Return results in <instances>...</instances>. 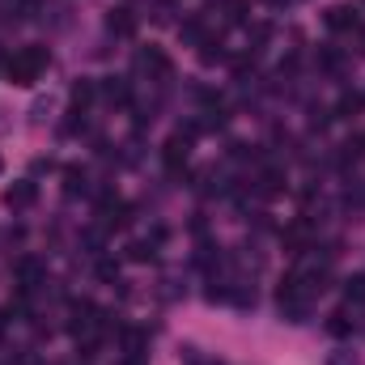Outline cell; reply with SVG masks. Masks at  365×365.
I'll use <instances>...</instances> for the list:
<instances>
[{
  "instance_id": "4fadbf2b",
  "label": "cell",
  "mask_w": 365,
  "mask_h": 365,
  "mask_svg": "<svg viewBox=\"0 0 365 365\" xmlns=\"http://www.w3.org/2000/svg\"><path fill=\"white\" fill-rule=\"evenodd\" d=\"M182 38H187V43H195V47H200V43H208V30H204V21H200V17L182 21Z\"/></svg>"
},
{
  "instance_id": "44dd1931",
  "label": "cell",
  "mask_w": 365,
  "mask_h": 365,
  "mask_svg": "<svg viewBox=\"0 0 365 365\" xmlns=\"http://www.w3.org/2000/svg\"><path fill=\"white\" fill-rule=\"evenodd\" d=\"M119 365H145V361H140V357H123Z\"/></svg>"
},
{
  "instance_id": "5bb4252c",
  "label": "cell",
  "mask_w": 365,
  "mask_h": 365,
  "mask_svg": "<svg viewBox=\"0 0 365 365\" xmlns=\"http://www.w3.org/2000/svg\"><path fill=\"white\" fill-rule=\"evenodd\" d=\"M64 195H86V170H64Z\"/></svg>"
},
{
  "instance_id": "30bf717a",
  "label": "cell",
  "mask_w": 365,
  "mask_h": 365,
  "mask_svg": "<svg viewBox=\"0 0 365 365\" xmlns=\"http://www.w3.org/2000/svg\"><path fill=\"white\" fill-rule=\"evenodd\" d=\"M280 191H284V175H280V170H264V175H259V195L272 200V195H280Z\"/></svg>"
},
{
  "instance_id": "9c48e42d",
  "label": "cell",
  "mask_w": 365,
  "mask_h": 365,
  "mask_svg": "<svg viewBox=\"0 0 365 365\" xmlns=\"http://www.w3.org/2000/svg\"><path fill=\"white\" fill-rule=\"evenodd\" d=\"M344 302H349V306H365V272L344 280Z\"/></svg>"
},
{
  "instance_id": "3957f363",
  "label": "cell",
  "mask_w": 365,
  "mask_h": 365,
  "mask_svg": "<svg viewBox=\"0 0 365 365\" xmlns=\"http://www.w3.org/2000/svg\"><path fill=\"white\" fill-rule=\"evenodd\" d=\"M136 68H140V73H149L153 81H166V77L175 73V64H170V56H166L162 47H153V43L136 51Z\"/></svg>"
},
{
  "instance_id": "d6986e66",
  "label": "cell",
  "mask_w": 365,
  "mask_h": 365,
  "mask_svg": "<svg viewBox=\"0 0 365 365\" xmlns=\"http://www.w3.org/2000/svg\"><path fill=\"white\" fill-rule=\"evenodd\" d=\"M98 276H102V280H119V264L102 259V264H98Z\"/></svg>"
},
{
  "instance_id": "ac0fdd59",
  "label": "cell",
  "mask_w": 365,
  "mask_h": 365,
  "mask_svg": "<svg viewBox=\"0 0 365 365\" xmlns=\"http://www.w3.org/2000/svg\"><path fill=\"white\" fill-rule=\"evenodd\" d=\"M327 365H361V357H357V353H331Z\"/></svg>"
},
{
  "instance_id": "52a82bcc",
  "label": "cell",
  "mask_w": 365,
  "mask_h": 365,
  "mask_svg": "<svg viewBox=\"0 0 365 365\" xmlns=\"http://www.w3.org/2000/svg\"><path fill=\"white\" fill-rule=\"evenodd\" d=\"M106 30H110V34H119V38H128V34H136V17H132L128 9H110Z\"/></svg>"
},
{
  "instance_id": "5b68a950",
  "label": "cell",
  "mask_w": 365,
  "mask_h": 365,
  "mask_svg": "<svg viewBox=\"0 0 365 365\" xmlns=\"http://www.w3.org/2000/svg\"><path fill=\"white\" fill-rule=\"evenodd\" d=\"M34 195H38V187H34L30 179L4 187V204H9V208H26V204H34Z\"/></svg>"
},
{
  "instance_id": "277c9868",
  "label": "cell",
  "mask_w": 365,
  "mask_h": 365,
  "mask_svg": "<svg viewBox=\"0 0 365 365\" xmlns=\"http://www.w3.org/2000/svg\"><path fill=\"white\" fill-rule=\"evenodd\" d=\"M13 276H17V284L30 293V289H38V284H43V276H47V264H43V259H34V255H21V259L13 264Z\"/></svg>"
},
{
  "instance_id": "8fae6325",
  "label": "cell",
  "mask_w": 365,
  "mask_h": 365,
  "mask_svg": "<svg viewBox=\"0 0 365 365\" xmlns=\"http://www.w3.org/2000/svg\"><path fill=\"white\" fill-rule=\"evenodd\" d=\"M153 255H158V242H153V238H145V242H132V247H128V259H132V264H149Z\"/></svg>"
},
{
  "instance_id": "6da1fadb",
  "label": "cell",
  "mask_w": 365,
  "mask_h": 365,
  "mask_svg": "<svg viewBox=\"0 0 365 365\" xmlns=\"http://www.w3.org/2000/svg\"><path fill=\"white\" fill-rule=\"evenodd\" d=\"M47 64H51V51H47V47H38V43H30V47L13 51V60L4 64V73H9V81H13V86H34V81L47 73Z\"/></svg>"
},
{
  "instance_id": "7a4b0ae2",
  "label": "cell",
  "mask_w": 365,
  "mask_h": 365,
  "mask_svg": "<svg viewBox=\"0 0 365 365\" xmlns=\"http://www.w3.org/2000/svg\"><path fill=\"white\" fill-rule=\"evenodd\" d=\"M276 306H280V314H284L289 323H302V319L310 314V293L302 289L297 272H289L284 280H280V289H276Z\"/></svg>"
},
{
  "instance_id": "2e32d148",
  "label": "cell",
  "mask_w": 365,
  "mask_h": 365,
  "mask_svg": "<svg viewBox=\"0 0 365 365\" xmlns=\"http://www.w3.org/2000/svg\"><path fill=\"white\" fill-rule=\"evenodd\" d=\"M221 56H225V51H221V43H217V38H208V43H200V60H204V64H217Z\"/></svg>"
},
{
  "instance_id": "7402d4cb",
  "label": "cell",
  "mask_w": 365,
  "mask_h": 365,
  "mask_svg": "<svg viewBox=\"0 0 365 365\" xmlns=\"http://www.w3.org/2000/svg\"><path fill=\"white\" fill-rule=\"evenodd\" d=\"M357 43H361V56H365V26H361V38H357Z\"/></svg>"
},
{
  "instance_id": "9a60e30c",
  "label": "cell",
  "mask_w": 365,
  "mask_h": 365,
  "mask_svg": "<svg viewBox=\"0 0 365 365\" xmlns=\"http://www.w3.org/2000/svg\"><path fill=\"white\" fill-rule=\"evenodd\" d=\"M327 331H331V336H349V331H353V319H349V310H340V314H331V323H327Z\"/></svg>"
},
{
  "instance_id": "ba28073f",
  "label": "cell",
  "mask_w": 365,
  "mask_h": 365,
  "mask_svg": "<svg viewBox=\"0 0 365 365\" xmlns=\"http://www.w3.org/2000/svg\"><path fill=\"white\" fill-rule=\"evenodd\" d=\"M102 93H106L110 102H119V106H128V102H132V86H128L123 77H106V81H102Z\"/></svg>"
},
{
  "instance_id": "603a6c76",
  "label": "cell",
  "mask_w": 365,
  "mask_h": 365,
  "mask_svg": "<svg viewBox=\"0 0 365 365\" xmlns=\"http://www.w3.org/2000/svg\"><path fill=\"white\" fill-rule=\"evenodd\" d=\"M4 323H9V319H4V310H0V331H4Z\"/></svg>"
},
{
  "instance_id": "ffe728a7",
  "label": "cell",
  "mask_w": 365,
  "mask_h": 365,
  "mask_svg": "<svg viewBox=\"0 0 365 365\" xmlns=\"http://www.w3.org/2000/svg\"><path fill=\"white\" fill-rule=\"evenodd\" d=\"M225 9H230V21H242L247 17V0H230Z\"/></svg>"
},
{
  "instance_id": "8992f818",
  "label": "cell",
  "mask_w": 365,
  "mask_h": 365,
  "mask_svg": "<svg viewBox=\"0 0 365 365\" xmlns=\"http://www.w3.org/2000/svg\"><path fill=\"white\" fill-rule=\"evenodd\" d=\"M327 26H331V30H357L361 21H357V9L336 4V9H327Z\"/></svg>"
},
{
  "instance_id": "e0dca14e",
  "label": "cell",
  "mask_w": 365,
  "mask_h": 365,
  "mask_svg": "<svg viewBox=\"0 0 365 365\" xmlns=\"http://www.w3.org/2000/svg\"><path fill=\"white\" fill-rule=\"evenodd\" d=\"M357 106H361V98H357V93H344V98H340V106H336V115H344V119H349Z\"/></svg>"
},
{
  "instance_id": "cb8c5ba5",
  "label": "cell",
  "mask_w": 365,
  "mask_h": 365,
  "mask_svg": "<svg viewBox=\"0 0 365 365\" xmlns=\"http://www.w3.org/2000/svg\"><path fill=\"white\" fill-rule=\"evenodd\" d=\"M268 4H289V0H268Z\"/></svg>"
},
{
  "instance_id": "7c38bea8",
  "label": "cell",
  "mask_w": 365,
  "mask_h": 365,
  "mask_svg": "<svg viewBox=\"0 0 365 365\" xmlns=\"http://www.w3.org/2000/svg\"><path fill=\"white\" fill-rule=\"evenodd\" d=\"M93 93H98V86H93V81H86V77H81V81L73 86V106H77V110H86V106H90V102H93Z\"/></svg>"
}]
</instances>
